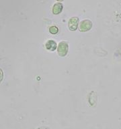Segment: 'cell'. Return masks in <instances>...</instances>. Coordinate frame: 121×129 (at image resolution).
<instances>
[{
  "instance_id": "obj_7",
  "label": "cell",
  "mask_w": 121,
  "mask_h": 129,
  "mask_svg": "<svg viewBox=\"0 0 121 129\" xmlns=\"http://www.w3.org/2000/svg\"><path fill=\"white\" fill-rule=\"evenodd\" d=\"M57 1H59V2H63V1H64V0H57Z\"/></svg>"
},
{
  "instance_id": "obj_3",
  "label": "cell",
  "mask_w": 121,
  "mask_h": 129,
  "mask_svg": "<svg viewBox=\"0 0 121 129\" xmlns=\"http://www.w3.org/2000/svg\"><path fill=\"white\" fill-rule=\"evenodd\" d=\"M79 18L77 17H73L70 18L68 22L69 29L71 31H75L78 27Z\"/></svg>"
},
{
  "instance_id": "obj_5",
  "label": "cell",
  "mask_w": 121,
  "mask_h": 129,
  "mask_svg": "<svg viewBox=\"0 0 121 129\" xmlns=\"http://www.w3.org/2000/svg\"><path fill=\"white\" fill-rule=\"evenodd\" d=\"M63 8V4L60 2H58V3H56V4H54L53 9H52V12H53V14L58 15V14L62 12Z\"/></svg>"
},
{
  "instance_id": "obj_6",
  "label": "cell",
  "mask_w": 121,
  "mask_h": 129,
  "mask_svg": "<svg viewBox=\"0 0 121 129\" xmlns=\"http://www.w3.org/2000/svg\"><path fill=\"white\" fill-rule=\"evenodd\" d=\"M59 31V29L57 26H55V25H53L51 27H49V32L52 34H56L58 33Z\"/></svg>"
},
{
  "instance_id": "obj_1",
  "label": "cell",
  "mask_w": 121,
  "mask_h": 129,
  "mask_svg": "<svg viewBox=\"0 0 121 129\" xmlns=\"http://www.w3.org/2000/svg\"><path fill=\"white\" fill-rule=\"evenodd\" d=\"M69 51V45L66 42H61L57 47V52L59 56L64 57L67 54Z\"/></svg>"
},
{
  "instance_id": "obj_2",
  "label": "cell",
  "mask_w": 121,
  "mask_h": 129,
  "mask_svg": "<svg viewBox=\"0 0 121 129\" xmlns=\"http://www.w3.org/2000/svg\"><path fill=\"white\" fill-rule=\"evenodd\" d=\"M92 27V21L89 19H84L83 21H81L79 24V31L82 32H86V31H89Z\"/></svg>"
},
{
  "instance_id": "obj_4",
  "label": "cell",
  "mask_w": 121,
  "mask_h": 129,
  "mask_svg": "<svg viewBox=\"0 0 121 129\" xmlns=\"http://www.w3.org/2000/svg\"><path fill=\"white\" fill-rule=\"evenodd\" d=\"M45 47L47 50H49L50 52H53L57 49V43L53 40H49L45 44Z\"/></svg>"
}]
</instances>
